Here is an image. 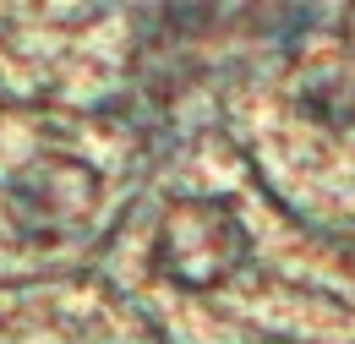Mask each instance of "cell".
I'll return each instance as SVG.
<instances>
[{
    "mask_svg": "<svg viewBox=\"0 0 355 344\" xmlns=\"http://www.w3.org/2000/svg\"><path fill=\"white\" fill-rule=\"evenodd\" d=\"M153 252H159V268L175 284L208 290V284H219V279H230L241 268L246 230L224 203H180V208L164 214Z\"/></svg>",
    "mask_w": 355,
    "mask_h": 344,
    "instance_id": "cell-1",
    "label": "cell"
},
{
    "mask_svg": "<svg viewBox=\"0 0 355 344\" xmlns=\"http://www.w3.org/2000/svg\"><path fill=\"white\" fill-rule=\"evenodd\" d=\"M301 93L322 121L355 126V49L350 44L317 49L306 60V71H301Z\"/></svg>",
    "mask_w": 355,
    "mask_h": 344,
    "instance_id": "cell-2",
    "label": "cell"
},
{
    "mask_svg": "<svg viewBox=\"0 0 355 344\" xmlns=\"http://www.w3.org/2000/svg\"><path fill=\"white\" fill-rule=\"evenodd\" d=\"M350 22H355V11H350Z\"/></svg>",
    "mask_w": 355,
    "mask_h": 344,
    "instance_id": "cell-3",
    "label": "cell"
}]
</instances>
